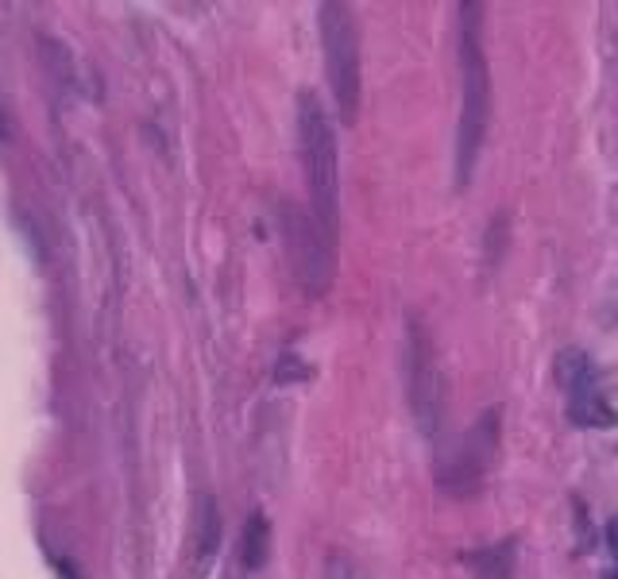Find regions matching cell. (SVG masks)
<instances>
[{
    "instance_id": "9",
    "label": "cell",
    "mask_w": 618,
    "mask_h": 579,
    "mask_svg": "<svg viewBox=\"0 0 618 579\" xmlns=\"http://www.w3.org/2000/svg\"><path fill=\"white\" fill-rule=\"evenodd\" d=\"M267 553H271V525H267L263 514H251L248 525H244V568L256 571L267 564Z\"/></svg>"
},
{
    "instance_id": "5",
    "label": "cell",
    "mask_w": 618,
    "mask_h": 579,
    "mask_svg": "<svg viewBox=\"0 0 618 579\" xmlns=\"http://www.w3.org/2000/svg\"><path fill=\"white\" fill-rule=\"evenodd\" d=\"M286 240H290V256H294V271L305 282V290L322 294L329 286V251H325V236L322 228H314L302 213L286 209Z\"/></svg>"
},
{
    "instance_id": "2",
    "label": "cell",
    "mask_w": 618,
    "mask_h": 579,
    "mask_svg": "<svg viewBox=\"0 0 618 579\" xmlns=\"http://www.w3.org/2000/svg\"><path fill=\"white\" fill-rule=\"evenodd\" d=\"M460 70H464V113H460V182L475 167L491 121V78L480 43V4H460Z\"/></svg>"
},
{
    "instance_id": "6",
    "label": "cell",
    "mask_w": 618,
    "mask_h": 579,
    "mask_svg": "<svg viewBox=\"0 0 618 579\" xmlns=\"http://www.w3.org/2000/svg\"><path fill=\"white\" fill-rule=\"evenodd\" d=\"M409 363H414V413H418V425L434 436L445 413V378L437 371L434 355H429L426 332H418V325H414V360Z\"/></svg>"
},
{
    "instance_id": "1",
    "label": "cell",
    "mask_w": 618,
    "mask_h": 579,
    "mask_svg": "<svg viewBox=\"0 0 618 579\" xmlns=\"http://www.w3.org/2000/svg\"><path fill=\"white\" fill-rule=\"evenodd\" d=\"M297 147H302L305 185L314 197L317 228L325 240H337L340 228V174H337V139H333V124L325 116L322 101L310 89L297 96Z\"/></svg>"
},
{
    "instance_id": "10",
    "label": "cell",
    "mask_w": 618,
    "mask_h": 579,
    "mask_svg": "<svg viewBox=\"0 0 618 579\" xmlns=\"http://www.w3.org/2000/svg\"><path fill=\"white\" fill-rule=\"evenodd\" d=\"M557 383H561L569 395H576V390L592 386L595 371H592V363H587V355L576 352V348H569V352L557 355Z\"/></svg>"
},
{
    "instance_id": "8",
    "label": "cell",
    "mask_w": 618,
    "mask_h": 579,
    "mask_svg": "<svg viewBox=\"0 0 618 579\" xmlns=\"http://www.w3.org/2000/svg\"><path fill=\"white\" fill-rule=\"evenodd\" d=\"M514 560H518V541H498L480 553H468V564L480 579H510Z\"/></svg>"
},
{
    "instance_id": "4",
    "label": "cell",
    "mask_w": 618,
    "mask_h": 579,
    "mask_svg": "<svg viewBox=\"0 0 618 579\" xmlns=\"http://www.w3.org/2000/svg\"><path fill=\"white\" fill-rule=\"evenodd\" d=\"M498 452V410H487L472 429L464 433L460 449H452L449 464H441V483L445 491H452L457 499H468L487 483V472L495 464Z\"/></svg>"
},
{
    "instance_id": "7",
    "label": "cell",
    "mask_w": 618,
    "mask_h": 579,
    "mask_svg": "<svg viewBox=\"0 0 618 579\" xmlns=\"http://www.w3.org/2000/svg\"><path fill=\"white\" fill-rule=\"evenodd\" d=\"M569 418L576 421V425H595V429H615L618 425V410H615V406L603 402L599 390H595V383L572 395Z\"/></svg>"
},
{
    "instance_id": "13",
    "label": "cell",
    "mask_w": 618,
    "mask_h": 579,
    "mask_svg": "<svg viewBox=\"0 0 618 579\" xmlns=\"http://www.w3.org/2000/svg\"><path fill=\"white\" fill-rule=\"evenodd\" d=\"M607 579H618V571H610V576H607Z\"/></svg>"
},
{
    "instance_id": "11",
    "label": "cell",
    "mask_w": 618,
    "mask_h": 579,
    "mask_svg": "<svg viewBox=\"0 0 618 579\" xmlns=\"http://www.w3.org/2000/svg\"><path fill=\"white\" fill-rule=\"evenodd\" d=\"M607 545H610V553L618 556V518H610L607 522Z\"/></svg>"
},
{
    "instance_id": "12",
    "label": "cell",
    "mask_w": 618,
    "mask_h": 579,
    "mask_svg": "<svg viewBox=\"0 0 618 579\" xmlns=\"http://www.w3.org/2000/svg\"><path fill=\"white\" fill-rule=\"evenodd\" d=\"M333 579H360V576L352 568H345V571H333Z\"/></svg>"
},
{
    "instance_id": "3",
    "label": "cell",
    "mask_w": 618,
    "mask_h": 579,
    "mask_svg": "<svg viewBox=\"0 0 618 579\" xmlns=\"http://www.w3.org/2000/svg\"><path fill=\"white\" fill-rule=\"evenodd\" d=\"M322 43L340 121L356 124V109H360V39H356L352 12L345 4H322Z\"/></svg>"
}]
</instances>
